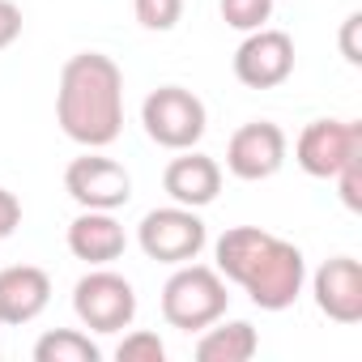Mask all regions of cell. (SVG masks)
I'll return each instance as SVG.
<instances>
[{"label": "cell", "instance_id": "cell-2", "mask_svg": "<svg viewBox=\"0 0 362 362\" xmlns=\"http://www.w3.org/2000/svg\"><path fill=\"white\" fill-rule=\"evenodd\" d=\"M56 119L69 141L103 149L124 132V73L103 52H77L60 69Z\"/></svg>", "mask_w": 362, "mask_h": 362}, {"label": "cell", "instance_id": "cell-23", "mask_svg": "<svg viewBox=\"0 0 362 362\" xmlns=\"http://www.w3.org/2000/svg\"><path fill=\"white\" fill-rule=\"evenodd\" d=\"M358 30H362V13H349L341 26V56L349 64H362V47H358Z\"/></svg>", "mask_w": 362, "mask_h": 362}, {"label": "cell", "instance_id": "cell-21", "mask_svg": "<svg viewBox=\"0 0 362 362\" xmlns=\"http://www.w3.org/2000/svg\"><path fill=\"white\" fill-rule=\"evenodd\" d=\"M22 35V9L13 5V0H0V52L13 47Z\"/></svg>", "mask_w": 362, "mask_h": 362}, {"label": "cell", "instance_id": "cell-1", "mask_svg": "<svg viewBox=\"0 0 362 362\" xmlns=\"http://www.w3.org/2000/svg\"><path fill=\"white\" fill-rule=\"evenodd\" d=\"M214 256H218V273L243 286L260 311H286L303 294L307 281L303 252L260 226H230L214 243Z\"/></svg>", "mask_w": 362, "mask_h": 362}, {"label": "cell", "instance_id": "cell-13", "mask_svg": "<svg viewBox=\"0 0 362 362\" xmlns=\"http://www.w3.org/2000/svg\"><path fill=\"white\" fill-rule=\"evenodd\" d=\"M162 188L175 205H188V209H205L218 201L222 192V166L209 158V153H197V149H179V158L166 166L162 175Z\"/></svg>", "mask_w": 362, "mask_h": 362}, {"label": "cell", "instance_id": "cell-10", "mask_svg": "<svg viewBox=\"0 0 362 362\" xmlns=\"http://www.w3.org/2000/svg\"><path fill=\"white\" fill-rule=\"evenodd\" d=\"M286 166V132L273 119H252L243 128H235L230 145H226V170L243 184H260L273 179Z\"/></svg>", "mask_w": 362, "mask_h": 362}, {"label": "cell", "instance_id": "cell-12", "mask_svg": "<svg viewBox=\"0 0 362 362\" xmlns=\"http://www.w3.org/2000/svg\"><path fill=\"white\" fill-rule=\"evenodd\" d=\"M52 303V277L39 264H9L0 269V324L22 328L35 324Z\"/></svg>", "mask_w": 362, "mask_h": 362}, {"label": "cell", "instance_id": "cell-16", "mask_svg": "<svg viewBox=\"0 0 362 362\" xmlns=\"http://www.w3.org/2000/svg\"><path fill=\"white\" fill-rule=\"evenodd\" d=\"M103 349L81 328H52L35 341V362H98Z\"/></svg>", "mask_w": 362, "mask_h": 362}, {"label": "cell", "instance_id": "cell-9", "mask_svg": "<svg viewBox=\"0 0 362 362\" xmlns=\"http://www.w3.org/2000/svg\"><path fill=\"white\" fill-rule=\"evenodd\" d=\"M294 73V39L286 30L260 26L235 52V77L247 90H277Z\"/></svg>", "mask_w": 362, "mask_h": 362}, {"label": "cell", "instance_id": "cell-8", "mask_svg": "<svg viewBox=\"0 0 362 362\" xmlns=\"http://www.w3.org/2000/svg\"><path fill=\"white\" fill-rule=\"evenodd\" d=\"M64 192L81 205V209H124L132 201V175L103 153H86L73 158L64 170Z\"/></svg>", "mask_w": 362, "mask_h": 362}, {"label": "cell", "instance_id": "cell-17", "mask_svg": "<svg viewBox=\"0 0 362 362\" xmlns=\"http://www.w3.org/2000/svg\"><path fill=\"white\" fill-rule=\"evenodd\" d=\"M222 22L230 26V30H243V35H252V30H260L269 18H273V0H222Z\"/></svg>", "mask_w": 362, "mask_h": 362}, {"label": "cell", "instance_id": "cell-5", "mask_svg": "<svg viewBox=\"0 0 362 362\" xmlns=\"http://www.w3.org/2000/svg\"><path fill=\"white\" fill-rule=\"evenodd\" d=\"M136 243H141V252L149 260L175 269V264H188V260H197L205 252L209 230H205V222H201L197 209H188V205H166V209H149L141 218Z\"/></svg>", "mask_w": 362, "mask_h": 362}, {"label": "cell", "instance_id": "cell-15", "mask_svg": "<svg viewBox=\"0 0 362 362\" xmlns=\"http://www.w3.org/2000/svg\"><path fill=\"white\" fill-rule=\"evenodd\" d=\"M260 349V337L247 320H218L205 328V337L197 341V358L201 362H247Z\"/></svg>", "mask_w": 362, "mask_h": 362}, {"label": "cell", "instance_id": "cell-18", "mask_svg": "<svg viewBox=\"0 0 362 362\" xmlns=\"http://www.w3.org/2000/svg\"><path fill=\"white\" fill-rule=\"evenodd\" d=\"M132 9H136V22L145 30H175L179 18H184V0H132Z\"/></svg>", "mask_w": 362, "mask_h": 362}, {"label": "cell", "instance_id": "cell-4", "mask_svg": "<svg viewBox=\"0 0 362 362\" xmlns=\"http://www.w3.org/2000/svg\"><path fill=\"white\" fill-rule=\"evenodd\" d=\"M141 124H145V136L162 149H192L201 136H205V124H209V111L205 103L184 90V86H158L145 103H141Z\"/></svg>", "mask_w": 362, "mask_h": 362}, {"label": "cell", "instance_id": "cell-7", "mask_svg": "<svg viewBox=\"0 0 362 362\" xmlns=\"http://www.w3.org/2000/svg\"><path fill=\"white\" fill-rule=\"evenodd\" d=\"M354 153H362V124L358 119H311L294 141V162L311 179H332Z\"/></svg>", "mask_w": 362, "mask_h": 362}, {"label": "cell", "instance_id": "cell-22", "mask_svg": "<svg viewBox=\"0 0 362 362\" xmlns=\"http://www.w3.org/2000/svg\"><path fill=\"white\" fill-rule=\"evenodd\" d=\"M18 226H22V201L9 188H0V239H9Z\"/></svg>", "mask_w": 362, "mask_h": 362}, {"label": "cell", "instance_id": "cell-3", "mask_svg": "<svg viewBox=\"0 0 362 362\" xmlns=\"http://www.w3.org/2000/svg\"><path fill=\"white\" fill-rule=\"evenodd\" d=\"M226 277L209 264H175V273L162 286V320L179 332H205L226 315Z\"/></svg>", "mask_w": 362, "mask_h": 362}, {"label": "cell", "instance_id": "cell-11", "mask_svg": "<svg viewBox=\"0 0 362 362\" xmlns=\"http://www.w3.org/2000/svg\"><path fill=\"white\" fill-rule=\"evenodd\" d=\"M315 307L332 324H358L362 320V264L354 256H332L311 277Z\"/></svg>", "mask_w": 362, "mask_h": 362}, {"label": "cell", "instance_id": "cell-20", "mask_svg": "<svg viewBox=\"0 0 362 362\" xmlns=\"http://www.w3.org/2000/svg\"><path fill=\"white\" fill-rule=\"evenodd\" d=\"M332 179H337V188H341L345 209H349V214H358V209H362V153H354V158H349Z\"/></svg>", "mask_w": 362, "mask_h": 362}, {"label": "cell", "instance_id": "cell-14", "mask_svg": "<svg viewBox=\"0 0 362 362\" xmlns=\"http://www.w3.org/2000/svg\"><path fill=\"white\" fill-rule=\"evenodd\" d=\"M124 247H128V235L111 209H81L69 226V252L77 260H86L90 269L119 260Z\"/></svg>", "mask_w": 362, "mask_h": 362}, {"label": "cell", "instance_id": "cell-6", "mask_svg": "<svg viewBox=\"0 0 362 362\" xmlns=\"http://www.w3.org/2000/svg\"><path fill=\"white\" fill-rule=\"evenodd\" d=\"M73 311L90 332H124L136 320V290L128 277L98 264L73 286Z\"/></svg>", "mask_w": 362, "mask_h": 362}, {"label": "cell", "instance_id": "cell-19", "mask_svg": "<svg viewBox=\"0 0 362 362\" xmlns=\"http://www.w3.org/2000/svg\"><path fill=\"white\" fill-rule=\"evenodd\" d=\"M115 358L119 362H162L166 358V345H162V337L158 332H128L119 345H115Z\"/></svg>", "mask_w": 362, "mask_h": 362}]
</instances>
